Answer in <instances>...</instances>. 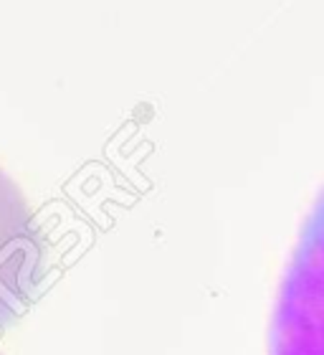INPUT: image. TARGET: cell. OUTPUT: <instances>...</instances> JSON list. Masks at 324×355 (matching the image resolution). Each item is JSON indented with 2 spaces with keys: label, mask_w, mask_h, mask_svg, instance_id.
Returning a JSON list of instances; mask_svg holds the SVG:
<instances>
[{
  "label": "cell",
  "mask_w": 324,
  "mask_h": 355,
  "mask_svg": "<svg viewBox=\"0 0 324 355\" xmlns=\"http://www.w3.org/2000/svg\"><path fill=\"white\" fill-rule=\"evenodd\" d=\"M46 277V234L26 193L0 171V330L36 302Z\"/></svg>",
  "instance_id": "obj_2"
},
{
  "label": "cell",
  "mask_w": 324,
  "mask_h": 355,
  "mask_svg": "<svg viewBox=\"0 0 324 355\" xmlns=\"http://www.w3.org/2000/svg\"><path fill=\"white\" fill-rule=\"evenodd\" d=\"M269 355H324V191L304 218L281 277Z\"/></svg>",
  "instance_id": "obj_1"
}]
</instances>
